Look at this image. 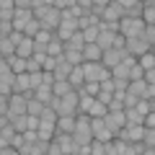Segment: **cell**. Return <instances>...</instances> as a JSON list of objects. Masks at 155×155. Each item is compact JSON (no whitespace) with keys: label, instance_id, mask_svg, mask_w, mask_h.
<instances>
[{"label":"cell","instance_id":"cell-1","mask_svg":"<svg viewBox=\"0 0 155 155\" xmlns=\"http://www.w3.org/2000/svg\"><path fill=\"white\" fill-rule=\"evenodd\" d=\"M119 34H122L124 39H140L145 34V21L142 18H127L124 16L122 21H119Z\"/></svg>","mask_w":155,"mask_h":155},{"label":"cell","instance_id":"cell-2","mask_svg":"<svg viewBox=\"0 0 155 155\" xmlns=\"http://www.w3.org/2000/svg\"><path fill=\"white\" fill-rule=\"evenodd\" d=\"M129 52L127 49H109V52H104V67H109V70H114L116 65H122L124 62V57H127Z\"/></svg>","mask_w":155,"mask_h":155},{"label":"cell","instance_id":"cell-3","mask_svg":"<svg viewBox=\"0 0 155 155\" xmlns=\"http://www.w3.org/2000/svg\"><path fill=\"white\" fill-rule=\"evenodd\" d=\"M124 49H127L132 57H137V60H140L142 54H147V52H150V44L145 41L142 36H140V39H127V47H124Z\"/></svg>","mask_w":155,"mask_h":155},{"label":"cell","instance_id":"cell-4","mask_svg":"<svg viewBox=\"0 0 155 155\" xmlns=\"http://www.w3.org/2000/svg\"><path fill=\"white\" fill-rule=\"evenodd\" d=\"M142 137H145V127H124L119 132V140H124V142H142Z\"/></svg>","mask_w":155,"mask_h":155},{"label":"cell","instance_id":"cell-5","mask_svg":"<svg viewBox=\"0 0 155 155\" xmlns=\"http://www.w3.org/2000/svg\"><path fill=\"white\" fill-rule=\"evenodd\" d=\"M78 127V116H60L57 122V134H72Z\"/></svg>","mask_w":155,"mask_h":155},{"label":"cell","instance_id":"cell-6","mask_svg":"<svg viewBox=\"0 0 155 155\" xmlns=\"http://www.w3.org/2000/svg\"><path fill=\"white\" fill-rule=\"evenodd\" d=\"M83 60L85 62H101L104 60V49L98 44H85L83 47Z\"/></svg>","mask_w":155,"mask_h":155},{"label":"cell","instance_id":"cell-7","mask_svg":"<svg viewBox=\"0 0 155 155\" xmlns=\"http://www.w3.org/2000/svg\"><path fill=\"white\" fill-rule=\"evenodd\" d=\"M16 127L13 124H5L0 129V147H13V140H16Z\"/></svg>","mask_w":155,"mask_h":155},{"label":"cell","instance_id":"cell-8","mask_svg":"<svg viewBox=\"0 0 155 155\" xmlns=\"http://www.w3.org/2000/svg\"><path fill=\"white\" fill-rule=\"evenodd\" d=\"M16 0H3L0 3V21H13L16 18Z\"/></svg>","mask_w":155,"mask_h":155},{"label":"cell","instance_id":"cell-9","mask_svg":"<svg viewBox=\"0 0 155 155\" xmlns=\"http://www.w3.org/2000/svg\"><path fill=\"white\" fill-rule=\"evenodd\" d=\"M28 91H34L31 88V75L28 72H23V75H18V80H16V85H13V93H28Z\"/></svg>","mask_w":155,"mask_h":155},{"label":"cell","instance_id":"cell-10","mask_svg":"<svg viewBox=\"0 0 155 155\" xmlns=\"http://www.w3.org/2000/svg\"><path fill=\"white\" fill-rule=\"evenodd\" d=\"M124 116H127V127H145V116L137 109H124Z\"/></svg>","mask_w":155,"mask_h":155},{"label":"cell","instance_id":"cell-11","mask_svg":"<svg viewBox=\"0 0 155 155\" xmlns=\"http://www.w3.org/2000/svg\"><path fill=\"white\" fill-rule=\"evenodd\" d=\"M67 80H70V85L75 91H80L85 85V75H83V65L80 67H72V72H70V78H67Z\"/></svg>","mask_w":155,"mask_h":155},{"label":"cell","instance_id":"cell-12","mask_svg":"<svg viewBox=\"0 0 155 155\" xmlns=\"http://www.w3.org/2000/svg\"><path fill=\"white\" fill-rule=\"evenodd\" d=\"M114 39H116L114 31H101V36H98V41H96V44H98L104 52H109V49H114Z\"/></svg>","mask_w":155,"mask_h":155},{"label":"cell","instance_id":"cell-13","mask_svg":"<svg viewBox=\"0 0 155 155\" xmlns=\"http://www.w3.org/2000/svg\"><path fill=\"white\" fill-rule=\"evenodd\" d=\"M65 60L67 62H70V65L72 67H80V65H83V52H80V49H70V47H65Z\"/></svg>","mask_w":155,"mask_h":155},{"label":"cell","instance_id":"cell-14","mask_svg":"<svg viewBox=\"0 0 155 155\" xmlns=\"http://www.w3.org/2000/svg\"><path fill=\"white\" fill-rule=\"evenodd\" d=\"M52 91H54V96H57V98H65V96H70L75 88L70 85V80H57V83L52 85Z\"/></svg>","mask_w":155,"mask_h":155},{"label":"cell","instance_id":"cell-15","mask_svg":"<svg viewBox=\"0 0 155 155\" xmlns=\"http://www.w3.org/2000/svg\"><path fill=\"white\" fill-rule=\"evenodd\" d=\"M106 114H109V109H106L101 101L93 98V104H91V109H88V116H91V119H104Z\"/></svg>","mask_w":155,"mask_h":155},{"label":"cell","instance_id":"cell-16","mask_svg":"<svg viewBox=\"0 0 155 155\" xmlns=\"http://www.w3.org/2000/svg\"><path fill=\"white\" fill-rule=\"evenodd\" d=\"M23 34H26V39H36L39 34H41V21H36V18H34V21H28L26 28H23Z\"/></svg>","mask_w":155,"mask_h":155},{"label":"cell","instance_id":"cell-17","mask_svg":"<svg viewBox=\"0 0 155 155\" xmlns=\"http://www.w3.org/2000/svg\"><path fill=\"white\" fill-rule=\"evenodd\" d=\"M127 93H134V96H140V98H145V93H147V83H145V80H134V83H129Z\"/></svg>","mask_w":155,"mask_h":155},{"label":"cell","instance_id":"cell-18","mask_svg":"<svg viewBox=\"0 0 155 155\" xmlns=\"http://www.w3.org/2000/svg\"><path fill=\"white\" fill-rule=\"evenodd\" d=\"M78 93H80V96H88V98H96V96L101 93V83H85Z\"/></svg>","mask_w":155,"mask_h":155},{"label":"cell","instance_id":"cell-19","mask_svg":"<svg viewBox=\"0 0 155 155\" xmlns=\"http://www.w3.org/2000/svg\"><path fill=\"white\" fill-rule=\"evenodd\" d=\"M111 78H114V80H129V67L124 65V62L116 65L114 70H111Z\"/></svg>","mask_w":155,"mask_h":155},{"label":"cell","instance_id":"cell-20","mask_svg":"<svg viewBox=\"0 0 155 155\" xmlns=\"http://www.w3.org/2000/svg\"><path fill=\"white\" fill-rule=\"evenodd\" d=\"M26 62H28V60H21V57H13V60L8 62V65H11V70L16 72V75H23V72H28V70H26Z\"/></svg>","mask_w":155,"mask_h":155},{"label":"cell","instance_id":"cell-21","mask_svg":"<svg viewBox=\"0 0 155 155\" xmlns=\"http://www.w3.org/2000/svg\"><path fill=\"white\" fill-rule=\"evenodd\" d=\"M137 62H140V67L147 72V70H153V67H155V54H153V52H147V54H142Z\"/></svg>","mask_w":155,"mask_h":155},{"label":"cell","instance_id":"cell-22","mask_svg":"<svg viewBox=\"0 0 155 155\" xmlns=\"http://www.w3.org/2000/svg\"><path fill=\"white\" fill-rule=\"evenodd\" d=\"M44 109H47V106L41 104L39 98H31V101H28V114H31V116H41V111H44Z\"/></svg>","mask_w":155,"mask_h":155},{"label":"cell","instance_id":"cell-23","mask_svg":"<svg viewBox=\"0 0 155 155\" xmlns=\"http://www.w3.org/2000/svg\"><path fill=\"white\" fill-rule=\"evenodd\" d=\"M13 31H16L13 28V21H0V39H11Z\"/></svg>","mask_w":155,"mask_h":155},{"label":"cell","instance_id":"cell-24","mask_svg":"<svg viewBox=\"0 0 155 155\" xmlns=\"http://www.w3.org/2000/svg\"><path fill=\"white\" fill-rule=\"evenodd\" d=\"M134 80H145V70L140 67V62L129 70V83H134Z\"/></svg>","mask_w":155,"mask_h":155},{"label":"cell","instance_id":"cell-25","mask_svg":"<svg viewBox=\"0 0 155 155\" xmlns=\"http://www.w3.org/2000/svg\"><path fill=\"white\" fill-rule=\"evenodd\" d=\"M91 155H106V142L93 140V142H91Z\"/></svg>","mask_w":155,"mask_h":155},{"label":"cell","instance_id":"cell-26","mask_svg":"<svg viewBox=\"0 0 155 155\" xmlns=\"http://www.w3.org/2000/svg\"><path fill=\"white\" fill-rule=\"evenodd\" d=\"M142 39L147 41L150 47L155 44V26H145V34H142Z\"/></svg>","mask_w":155,"mask_h":155},{"label":"cell","instance_id":"cell-27","mask_svg":"<svg viewBox=\"0 0 155 155\" xmlns=\"http://www.w3.org/2000/svg\"><path fill=\"white\" fill-rule=\"evenodd\" d=\"M39 127H41V116H31L28 114V132H39Z\"/></svg>","mask_w":155,"mask_h":155},{"label":"cell","instance_id":"cell-28","mask_svg":"<svg viewBox=\"0 0 155 155\" xmlns=\"http://www.w3.org/2000/svg\"><path fill=\"white\" fill-rule=\"evenodd\" d=\"M134 109H137V111H140V114H142V116H147L150 111H153V106H150V101H142V98H140V104L134 106Z\"/></svg>","mask_w":155,"mask_h":155},{"label":"cell","instance_id":"cell-29","mask_svg":"<svg viewBox=\"0 0 155 155\" xmlns=\"http://www.w3.org/2000/svg\"><path fill=\"white\" fill-rule=\"evenodd\" d=\"M26 70H28V72H41V62H36V60L31 57V60L26 62Z\"/></svg>","mask_w":155,"mask_h":155},{"label":"cell","instance_id":"cell-30","mask_svg":"<svg viewBox=\"0 0 155 155\" xmlns=\"http://www.w3.org/2000/svg\"><path fill=\"white\" fill-rule=\"evenodd\" d=\"M145 127H147V129H155V111H150V114L145 116Z\"/></svg>","mask_w":155,"mask_h":155},{"label":"cell","instance_id":"cell-31","mask_svg":"<svg viewBox=\"0 0 155 155\" xmlns=\"http://www.w3.org/2000/svg\"><path fill=\"white\" fill-rule=\"evenodd\" d=\"M145 83H147V85H155V67L145 72Z\"/></svg>","mask_w":155,"mask_h":155},{"label":"cell","instance_id":"cell-32","mask_svg":"<svg viewBox=\"0 0 155 155\" xmlns=\"http://www.w3.org/2000/svg\"><path fill=\"white\" fill-rule=\"evenodd\" d=\"M0 155H21V150H16V147H0Z\"/></svg>","mask_w":155,"mask_h":155},{"label":"cell","instance_id":"cell-33","mask_svg":"<svg viewBox=\"0 0 155 155\" xmlns=\"http://www.w3.org/2000/svg\"><path fill=\"white\" fill-rule=\"evenodd\" d=\"M150 106H153V111H155V98H153V101H150Z\"/></svg>","mask_w":155,"mask_h":155}]
</instances>
